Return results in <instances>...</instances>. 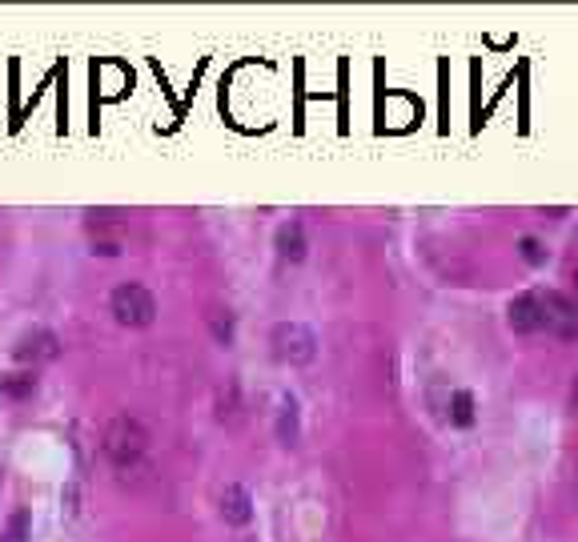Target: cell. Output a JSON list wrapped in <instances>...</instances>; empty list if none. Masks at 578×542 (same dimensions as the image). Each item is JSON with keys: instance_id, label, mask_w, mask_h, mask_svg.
Listing matches in <instances>:
<instances>
[{"instance_id": "obj_1", "label": "cell", "mask_w": 578, "mask_h": 542, "mask_svg": "<svg viewBox=\"0 0 578 542\" xmlns=\"http://www.w3.org/2000/svg\"><path fill=\"white\" fill-rule=\"evenodd\" d=\"M101 446H105V454H109V462H113L117 470H129V466H137V462L145 458V450H149V430H145L133 414H117V418L105 426Z\"/></svg>"}, {"instance_id": "obj_2", "label": "cell", "mask_w": 578, "mask_h": 542, "mask_svg": "<svg viewBox=\"0 0 578 542\" xmlns=\"http://www.w3.org/2000/svg\"><path fill=\"white\" fill-rule=\"evenodd\" d=\"M109 306H113V318H117L121 326H129V330H145V326H153V318H157V298H153L145 286H137V282L117 286Z\"/></svg>"}, {"instance_id": "obj_3", "label": "cell", "mask_w": 578, "mask_h": 542, "mask_svg": "<svg viewBox=\"0 0 578 542\" xmlns=\"http://www.w3.org/2000/svg\"><path fill=\"white\" fill-rule=\"evenodd\" d=\"M538 318H542V330L562 338V342H574L578 338V306L558 294V290H546L538 294Z\"/></svg>"}, {"instance_id": "obj_4", "label": "cell", "mask_w": 578, "mask_h": 542, "mask_svg": "<svg viewBox=\"0 0 578 542\" xmlns=\"http://www.w3.org/2000/svg\"><path fill=\"white\" fill-rule=\"evenodd\" d=\"M269 342H273V354H277L281 362H289V366H306V362H314V354H318V338H314V330H306L302 322H281Z\"/></svg>"}, {"instance_id": "obj_5", "label": "cell", "mask_w": 578, "mask_h": 542, "mask_svg": "<svg viewBox=\"0 0 578 542\" xmlns=\"http://www.w3.org/2000/svg\"><path fill=\"white\" fill-rule=\"evenodd\" d=\"M17 362H25V366H37V362H53L57 354H61V342H57V334L53 330H33V334H25L21 342H17Z\"/></svg>"}, {"instance_id": "obj_6", "label": "cell", "mask_w": 578, "mask_h": 542, "mask_svg": "<svg viewBox=\"0 0 578 542\" xmlns=\"http://www.w3.org/2000/svg\"><path fill=\"white\" fill-rule=\"evenodd\" d=\"M506 318H510V330H514V334H534V330H542L538 294H518V298L506 306Z\"/></svg>"}, {"instance_id": "obj_7", "label": "cell", "mask_w": 578, "mask_h": 542, "mask_svg": "<svg viewBox=\"0 0 578 542\" xmlns=\"http://www.w3.org/2000/svg\"><path fill=\"white\" fill-rule=\"evenodd\" d=\"M249 514H253V498H249V490L237 486V482L225 486V490H221V518H225L229 526H245Z\"/></svg>"}, {"instance_id": "obj_8", "label": "cell", "mask_w": 578, "mask_h": 542, "mask_svg": "<svg viewBox=\"0 0 578 542\" xmlns=\"http://www.w3.org/2000/svg\"><path fill=\"white\" fill-rule=\"evenodd\" d=\"M277 253H281V261H289V265H298V261L306 257V233H302L298 221H289V225L277 229Z\"/></svg>"}, {"instance_id": "obj_9", "label": "cell", "mask_w": 578, "mask_h": 542, "mask_svg": "<svg viewBox=\"0 0 578 542\" xmlns=\"http://www.w3.org/2000/svg\"><path fill=\"white\" fill-rule=\"evenodd\" d=\"M0 394L9 402H29L37 394V374L33 370H13V374H0Z\"/></svg>"}, {"instance_id": "obj_10", "label": "cell", "mask_w": 578, "mask_h": 542, "mask_svg": "<svg viewBox=\"0 0 578 542\" xmlns=\"http://www.w3.org/2000/svg\"><path fill=\"white\" fill-rule=\"evenodd\" d=\"M277 434H281V442H298V402H294V398H281Z\"/></svg>"}, {"instance_id": "obj_11", "label": "cell", "mask_w": 578, "mask_h": 542, "mask_svg": "<svg viewBox=\"0 0 578 542\" xmlns=\"http://www.w3.org/2000/svg\"><path fill=\"white\" fill-rule=\"evenodd\" d=\"M450 422L454 426H474V394L470 390H454V398H450Z\"/></svg>"}, {"instance_id": "obj_12", "label": "cell", "mask_w": 578, "mask_h": 542, "mask_svg": "<svg viewBox=\"0 0 578 542\" xmlns=\"http://www.w3.org/2000/svg\"><path fill=\"white\" fill-rule=\"evenodd\" d=\"M209 330L221 346H229L233 342V314L229 310H209Z\"/></svg>"}, {"instance_id": "obj_13", "label": "cell", "mask_w": 578, "mask_h": 542, "mask_svg": "<svg viewBox=\"0 0 578 542\" xmlns=\"http://www.w3.org/2000/svg\"><path fill=\"white\" fill-rule=\"evenodd\" d=\"M25 538H29V514L17 510V514L9 518V530L0 534V542H25Z\"/></svg>"}, {"instance_id": "obj_14", "label": "cell", "mask_w": 578, "mask_h": 542, "mask_svg": "<svg viewBox=\"0 0 578 542\" xmlns=\"http://www.w3.org/2000/svg\"><path fill=\"white\" fill-rule=\"evenodd\" d=\"M518 249H522V257H526L530 265H542V261H546V249L538 245V237H522Z\"/></svg>"}, {"instance_id": "obj_15", "label": "cell", "mask_w": 578, "mask_h": 542, "mask_svg": "<svg viewBox=\"0 0 578 542\" xmlns=\"http://www.w3.org/2000/svg\"><path fill=\"white\" fill-rule=\"evenodd\" d=\"M570 402H574V410H578V374H574V382H570Z\"/></svg>"}, {"instance_id": "obj_16", "label": "cell", "mask_w": 578, "mask_h": 542, "mask_svg": "<svg viewBox=\"0 0 578 542\" xmlns=\"http://www.w3.org/2000/svg\"><path fill=\"white\" fill-rule=\"evenodd\" d=\"M574 290H578V269H574Z\"/></svg>"}]
</instances>
